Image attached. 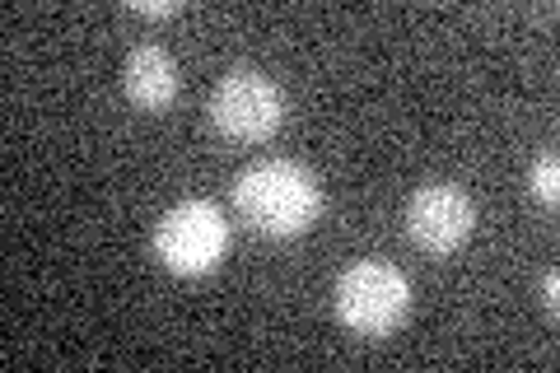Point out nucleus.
Instances as JSON below:
<instances>
[{
  "mask_svg": "<svg viewBox=\"0 0 560 373\" xmlns=\"http://www.w3.org/2000/svg\"><path fill=\"white\" fill-rule=\"evenodd\" d=\"M210 121L230 140H267L285 121V94L257 70H230L210 94Z\"/></svg>",
  "mask_w": 560,
  "mask_h": 373,
  "instance_id": "20e7f679",
  "label": "nucleus"
},
{
  "mask_svg": "<svg viewBox=\"0 0 560 373\" xmlns=\"http://www.w3.org/2000/svg\"><path fill=\"white\" fill-rule=\"evenodd\" d=\"M121 89H127L136 108L160 113L178 98V61L164 47H136L127 66H121Z\"/></svg>",
  "mask_w": 560,
  "mask_h": 373,
  "instance_id": "423d86ee",
  "label": "nucleus"
},
{
  "mask_svg": "<svg viewBox=\"0 0 560 373\" xmlns=\"http://www.w3.org/2000/svg\"><path fill=\"white\" fill-rule=\"evenodd\" d=\"M224 247H230V224H224L215 201H183L154 229V253L168 271L178 276H206L215 271Z\"/></svg>",
  "mask_w": 560,
  "mask_h": 373,
  "instance_id": "7ed1b4c3",
  "label": "nucleus"
},
{
  "mask_svg": "<svg viewBox=\"0 0 560 373\" xmlns=\"http://www.w3.org/2000/svg\"><path fill=\"white\" fill-rule=\"evenodd\" d=\"M533 197L541 206H556V197H560V164L551 154L537 159V168H533Z\"/></svg>",
  "mask_w": 560,
  "mask_h": 373,
  "instance_id": "0eeeda50",
  "label": "nucleus"
},
{
  "mask_svg": "<svg viewBox=\"0 0 560 373\" xmlns=\"http://www.w3.org/2000/svg\"><path fill=\"white\" fill-rule=\"evenodd\" d=\"M234 206L243 224H253L267 238H294L323 215V187L304 164L267 159L253 164L234 183Z\"/></svg>",
  "mask_w": 560,
  "mask_h": 373,
  "instance_id": "f257e3e1",
  "label": "nucleus"
},
{
  "mask_svg": "<svg viewBox=\"0 0 560 373\" xmlns=\"http://www.w3.org/2000/svg\"><path fill=\"white\" fill-rule=\"evenodd\" d=\"M541 290H547V308L556 313V308H560V276H556V271H547V285H541Z\"/></svg>",
  "mask_w": 560,
  "mask_h": 373,
  "instance_id": "1a4fd4ad",
  "label": "nucleus"
},
{
  "mask_svg": "<svg viewBox=\"0 0 560 373\" xmlns=\"http://www.w3.org/2000/svg\"><path fill=\"white\" fill-rule=\"evenodd\" d=\"M411 308L407 276L388 261H355L337 280V317L355 336H388Z\"/></svg>",
  "mask_w": 560,
  "mask_h": 373,
  "instance_id": "f03ea898",
  "label": "nucleus"
},
{
  "mask_svg": "<svg viewBox=\"0 0 560 373\" xmlns=\"http://www.w3.org/2000/svg\"><path fill=\"white\" fill-rule=\"evenodd\" d=\"M131 14H150V20H164V14H178V0H131Z\"/></svg>",
  "mask_w": 560,
  "mask_h": 373,
  "instance_id": "6e6552de",
  "label": "nucleus"
},
{
  "mask_svg": "<svg viewBox=\"0 0 560 373\" xmlns=\"http://www.w3.org/2000/svg\"><path fill=\"white\" fill-rule=\"evenodd\" d=\"M471 224H477V210H471L467 191L448 187V183L420 187L407 206V234L416 247H425V253H453V247H463Z\"/></svg>",
  "mask_w": 560,
  "mask_h": 373,
  "instance_id": "39448f33",
  "label": "nucleus"
}]
</instances>
